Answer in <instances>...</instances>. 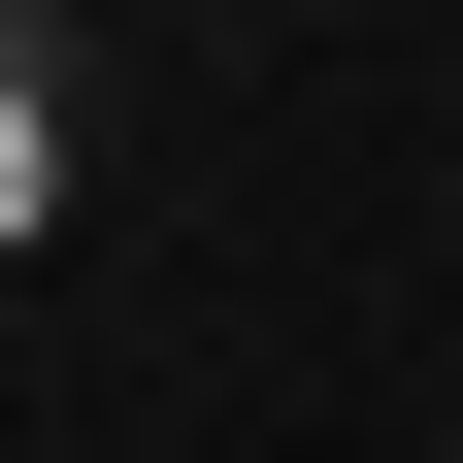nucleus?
I'll return each instance as SVG.
<instances>
[{"label": "nucleus", "instance_id": "1", "mask_svg": "<svg viewBox=\"0 0 463 463\" xmlns=\"http://www.w3.org/2000/svg\"><path fill=\"white\" fill-rule=\"evenodd\" d=\"M33 232H67V67L0 33V265H33Z\"/></svg>", "mask_w": 463, "mask_h": 463}]
</instances>
